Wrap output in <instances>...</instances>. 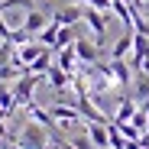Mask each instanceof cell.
<instances>
[{
	"mask_svg": "<svg viewBox=\"0 0 149 149\" xmlns=\"http://www.w3.org/2000/svg\"><path fill=\"white\" fill-rule=\"evenodd\" d=\"M110 71H113L117 88H127V84H130V68H127V62H123V58H110Z\"/></svg>",
	"mask_w": 149,
	"mask_h": 149,
	"instance_id": "cell-12",
	"label": "cell"
},
{
	"mask_svg": "<svg viewBox=\"0 0 149 149\" xmlns=\"http://www.w3.org/2000/svg\"><path fill=\"white\" fill-rule=\"evenodd\" d=\"M19 149H49L42 123H26V130H23V136H19Z\"/></svg>",
	"mask_w": 149,
	"mask_h": 149,
	"instance_id": "cell-3",
	"label": "cell"
},
{
	"mask_svg": "<svg viewBox=\"0 0 149 149\" xmlns=\"http://www.w3.org/2000/svg\"><path fill=\"white\" fill-rule=\"evenodd\" d=\"M74 52H78V62H84V65H97V58H101L97 45L88 39H74Z\"/></svg>",
	"mask_w": 149,
	"mask_h": 149,
	"instance_id": "cell-5",
	"label": "cell"
},
{
	"mask_svg": "<svg viewBox=\"0 0 149 149\" xmlns=\"http://www.w3.org/2000/svg\"><path fill=\"white\" fill-rule=\"evenodd\" d=\"M45 78H49V84H52L55 91H65V88H68V81H71V71H65V68L52 65V68L45 71Z\"/></svg>",
	"mask_w": 149,
	"mask_h": 149,
	"instance_id": "cell-9",
	"label": "cell"
},
{
	"mask_svg": "<svg viewBox=\"0 0 149 149\" xmlns=\"http://www.w3.org/2000/svg\"><path fill=\"white\" fill-rule=\"evenodd\" d=\"M68 3H84V0H68Z\"/></svg>",
	"mask_w": 149,
	"mask_h": 149,
	"instance_id": "cell-20",
	"label": "cell"
},
{
	"mask_svg": "<svg viewBox=\"0 0 149 149\" xmlns=\"http://www.w3.org/2000/svg\"><path fill=\"white\" fill-rule=\"evenodd\" d=\"M39 81H42V74H33V71L19 74V78L13 81V97H16V104H29V101H33V91H36Z\"/></svg>",
	"mask_w": 149,
	"mask_h": 149,
	"instance_id": "cell-1",
	"label": "cell"
},
{
	"mask_svg": "<svg viewBox=\"0 0 149 149\" xmlns=\"http://www.w3.org/2000/svg\"><path fill=\"white\" fill-rule=\"evenodd\" d=\"M49 45H42V42H23V45H16V52H13V62L23 68V71H29V65L45 52Z\"/></svg>",
	"mask_w": 149,
	"mask_h": 149,
	"instance_id": "cell-2",
	"label": "cell"
},
{
	"mask_svg": "<svg viewBox=\"0 0 149 149\" xmlns=\"http://www.w3.org/2000/svg\"><path fill=\"white\" fill-rule=\"evenodd\" d=\"M45 26H49L45 13H39V10H26V16H23V29H26L29 36H39Z\"/></svg>",
	"mask_w": 149,
	"mask_h": 149,
	"instance_id": "cell-6",
	"label": "cell"
},
{
	"mask_svg": "<svg viewBox=\"0 0 149 149\" xmlns=\"http://www.w3.org/2000/svg\"><path fill=\"white\" fill-rule=\"evenodd\" d=\"M88 7H94V10H101V13H107V10H113V0H84Z\"/></svg>",
	"mask_w": 149,
	"mask_h": 149,
	"instance_id": "cell-19",
	"label": "cell"
},
{
	"mask_svg": "<svg viewBox=\"0 0 149 149\" xmlns=\"http://www.w3.org/2000/svg\"><path fill=\"white\" fill-rule=\"evenodd\" d=\"M55 36H58V23H49V26H45V29L39 33V39H36V42H42V45H49V49H52Z\"/></svg>",
	"mask_w": 149,
	"mask_h": 149,
	"instance_id": "cell-16",
	"label": "cell"
},
{
	"mask_svg": "<svg viewBox=\"0 0 149 149\" xmlns=\"http://www.w3.org/2000/svg\"><path fill=\"white\" fill-rule=\"evenodd\" d=\"M133 36H136V29H127L120 39H117V45H113V52H110V58H123L127 52H133Z\"/></svg>",
	"mask_w": 149,
	"mask_h": 149,
	"instance_id": "cell-11",
	"label": "cell"
},
{
	"mask_svg": "<svg viewBox=\"0 0 149 149\" xmlns=\"http://www.w3.org/2000/svg\"><path fill=\"white\" fill-rule=\"evenodd\" d=\"M136 97H143V101L149 97V74L146 71H139V78H136Z\"/></svg>",
	"mask_w": 149,
	"mask_h": 149,
	"instance_id": "cell-18",
	"label": "cell"
},
{
	"mask_svg": "<svg viewBox=\"0 0 149 149\" xmlns=\"http://www.w3.org/2000/svg\"><path fill=\"white\" fill-rule=\"evenodd\" d=\"M84 23L91 26L94 39H104V33H107V13H101V10L88 7V10H84Z\"/></svg>",
	"mask_w": 149,
	"mask_h": 149,
	"instance_id": "cell-4",
	"label": "cell"
},
{
	"mask_svg": "<svg viewBox=\"0 0 149 149\" xmlns=\"http://www.w3.org/2000/svg\"><path fill=\"white\" fill-rule=\"evenodd\" d=\"M81 19H84V10H78V7H65L52 16V23H58V26H78Z\"/></svg>",
	"mask_w": 149,
	"mask_h": 149,
	"instance_id": "cell-8",
	"label": "cell"
},
{
	"mask_svg": "<svg viewBox=\"0 0 149 149\" xmlns=\"http://www.w3.org/2000/svg\"><path fill=\"white\" fill-rule=\"evenodd\" d=\"M55 55H58V62H55L58 68H65V71H74V62H78V52H74V42H71V45H65V49H58Z\"/></svg>",
	"mask_w": 149,
	"mask_h": 149,
	"instance_id": "cell-13",
	"label": "cell"
},
{
	"mask_svg": "<svg viewBox=\"0 0 149 149\" xmlns=\"http://www.w3.org/2000/svg\"><path fill=\"white\" fill-rule=\"evenodd\" d=\"M133 113H136V104L130 101V97H120V110H117V120L113 123H130Z\"/></svg>",
	"mask_w": 149,
	"mask_h": 149,
	"instance_id": "cell-14",
	"label": "cell"
},
{
	"mask_svg": "<svg viewBox=\"0 0 149 149\" xmlns=\"http://www.w3.org/2000/svg\"><path fill=\"white\" fill-rule=\"evenodd\" d=\"M52 55H55L52 49H45V52H42V55H39V58L29 65V71H33V74H45L49 68H52Z\"/></svg>",
	"mask_w": 149,
	"mask_h": 149,
	"instance_id": "cell-15",
	"label": "cell"
},
{
	"mask_svg": "<svg viewBox=\"0 0 149 149\" xmlns=\"http://www.w3.org/2000/svg\"><path fill=\"white\" fill-rule=\"evenodd\" d=\"M49 113H52L55 120H62V123H78V120H81L78 107H65V104H55V107H49Z\"/></svg>",
	"mask_w": 149,
	"mask_h": 149,
	"instance_id": "cell-10",
	"label": "cell"
},
{
	"mask_svg": "<svg viewBox=\"0 0 149 149\" xmlns=\"http://www.w3.org/2000/svg\"><path fill=\"white\" fill-rule=\"evenodd\" d=\"M13 52H16V45H13L10 39H3V42H0V68H3V65H10Z\"/></svg>",
	"mask_w": 149,
	"mask_h": 149,
	"instance_id": "cell-17",
	"label": "cell"
},
{
	"mask_svg": "<svg viewBox=\"0 0 149 149\" xmlns=\"http://www.w3.org/2000/svg\"><path fill=\"white\" fill-rule=\"evenodd\" d=\"M88 139L97 149H107L110 146V133H107V123H88Z\"/></svg>",
	"mask_w": 149,
	"mask_h": 149,
	"instance_id": "cell-7",
	"label": "cell"
}]
</instances>
